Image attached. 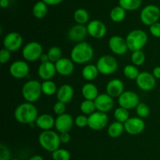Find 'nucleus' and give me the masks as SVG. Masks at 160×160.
I'll use <instances>...</instances> for the list:
<instances>
[{
    "mask_svg": "<svg viewBox=\"0 0 160 160\" xmlns=\"http://www.w3.org/2000/svg\"><path fill=\"white\" fill-rule=\"evenodd\" d=\"M73 95H74V90L73 86L70 84L62 85L58 89L56 93L57 100L64 104H67L71 101Z\"/></svg>",
    "mask_w": 160,
    "mask_h": 160,
    "instance_id": "23",
    "label": "nucleus"
},
{
    "mask_svg": "<svg viewBox=\"0 0 160 160\" xmlns=\"http://www.w3.org/2000/svg\"><path fill=\"white\" fill-rule=\"evenodd\" d=\"M159 7L153 4L147 5L140 13V20L146 26H151L159 20Z\"/></svg>",
    "mask_w": 160,
    "mask_h": 160,
    "instance_id": "8",
    "label": "nucleus"
},
{
    "mask_svg": "<svg viewBox=\"0 0 160 160\" xmlns=\"http://www.w3.org/2000/svg\"><path fill=\"white\" fill-rule=\"evenodd\" d=\"M9 5V0H0V6L2 8H6L8 7Z\"/></svg>",
    "mask_w": 160,
    "mask_h": 160,
    "instance_id": "49",
    "label": "nucleus"
},
{
    "mask_svg": "<svg viewBox=\"0 0 160 160\" xmlns=\"http://www.w3.org/2000/svg\"><path fill=\"white\" fill-rule=\"evenodd\" d=\"M70 153L65 148H58L52 152V158L53 160H70Z\"/></svg>",
    "mask_w": 160,
    "mask_h": 160,
    "instance_id": "38",
    "label": "nucleus"
},
{
    "mask_svg": "<svg viewBox=\"0 0 160 160\" xmlns=\"http://www.w3.org/2000/svg\"><path fill=\"white\" fill-rule=\"evenodd\" d=\"M38 142L44 150L49 152L59 148L61 141L59 134L54 130H44L39 134Z\"/></svg>",
    "mask_w": 160,
    "mask_h": 160,
    "instance_id": "3",
    "label": "nucleus"
},
{
    "mask_svg": "<svg viewBox=\"0 0 160 160\" xmlns=\"http://www.w3.org/2000/svg\"><path fill=\"white\" fill-rule=\"evenodd\" d=\"M123 72L124 76L130 80H136V78L140 74L137 66L134 65V64H128L125 66L123 67Z\"/></svg>",
    "mask_w": 160,
    "mask_h": 160,
    "instance_id": "35",
    "label": "nucleus"
},
{
    "mask_svg": "<svg viewBox=\"0 0 160 160\" xmlns=\"http://www.w3.org/2000/svg\"><path fill=\"white\" fill-rule=\"evenodd\" d=\"M42 93L46 96H53L56 94L58 90L56 83L52 80H45L42 83Z\"/></svg>",
    "mask_w": 160,
    "mask_h": 160,
    "instance_id": "32",
    "label": "nucleus"
},
{
    "mask_svg": "<svg viewBox=\"0 0 160 160\" xmlns=\"http://www.w3.org/2000/svg\"><path fill=\"white\" fill-rule=\"evenodd\" d=\"M124 124L125 131L130 135H138L145 130V123L143 119L139 117L130 118Z\"/></svg>",
    "mask_w": 160,
    "mask_h": 160,
    "instance_id": "16",
    "label": "nucleus"
},
{
    "mask_svg": "<svg viewBox=\"0 0 160 160\" xmlns=\"http://www.w3.org/2000/svg\"><path fill=\"white\" fill-rule=\"evenodd\" d=\"M109 122V118L106 113L102 111H95L93 114L88 115V126L94 131L103 130Z\"/></svg>",
    "mask_w": 160,
    "mask_h": 160,
    "instance_id": "9",
    "label": "nucleus"
},
{
    "mask_svg": "<svg viewBox=\"0 0 160 160\" xmlns=\"http://www.w3.org/2000/svg\"><path fill=\"white\" fill-rule=\"evenodd\" d=\"M56 72L55 63L48 61L45 63H41L38 68V75L42 80H51L56 75Z\"/></svg>",
    "mask_w": 160,
    "mask_h": 160,
    "instance_id": "21",
    "label": "nucleus"
},
{
    "mask_svg": "<svg viewBox=\"0 0 160 160\" xmlns=\"http://www.w3.org/2000/svg\"><path fill=\"white\" fill-rule=\"evenodd\" d=\"M135 81L139 89L143 91L152 90L156 86V78L148 72H140Z\"/></svg>",
    "mask_w": 160,
    "mask_h": 160,
    "instance_id": "13",
    "label": "nucleus"
},
{
    "mask_svg": "<svg viewBox=\"0 0 160 160\" xmlns=\"http://www.w3.org/2000/svg\"><path fill=\"white\" fill-rule=\"evenodd\" d=\"M33 15L37 19H43L48 13V5L42 0L38 1L32 9Z\"/></svg>",
    "mask_w": 160,
    "mask_h": 160,
    "instance_id": "28",
    "label": "nucleus"
},
{
    "mask_svg": "<svg viewBox=\"0 0 160 160\" xmlns=\"http://www.w3.org/2000/svg\"><path fill=\"white\" fill-rule=\"evenodd\" d=\"M96 66L100 74L110 75L115 73L118 68V62L117 59L111 55H103L98 60Z\"/></svg>",
    "mask_w": 160,
    "mask_h": 160,
    "instance_id": "6",
    "label": "nucleus"
},
{
    "mask_svg": "<svg viewBox=\"0 0 160 160\" xmlns=\"http://www.w3.org/2000/svg\"><path fill=\"white\" fill-rule=\"evenodd\" d=\"M9 72L11 76L15 78L21 79L28 76L30 72V67L27 61L18 60V61H13L10 64Z\"/></svg>",
    "mask_w": 160,
    "mask_h": 160,
    "instance_id": "12",
    "label": "nucleus"
},
{
    "mask_svg": "<svg viewBox=\"0 0 160 160\" xmlns=\"http://www.w3.org/2000/svg\"><path fill=\"white\" fill-rule=\"evenodd\" d=\"M88 33L92 38L96 39H102L107 32L106 24L98 20H93L88 22L87 25Z\"/></svg>",
    "mask_w": 160,
    "mask_h": 160,
    "instance_id": "15",
    "label": "nucleus"
},
{
    "mask_svg": "<svg viewBox=\"0 0 160 160\" xmlns=\"http://www.w3.org/2000/svg\"><path fill=\"white\" fill-rule=\"evenodd\" d=\"M49 61L52 63L57 62L59 60H60L62 57V51L59 46H52L48 49L47 52Z\"/></svg>",
    "mask_w": 160,
    "mask_h": 160,
    "instance_id": "36",
    "label": "nucleus"
},
{
    "mask_svg": "<svg viewBox=\"0 0 160 160\" xmlns=\"http://www.w3.org/2000/svg\"><path fill=\"white\" fill-rule=\"evenodd\" d=\"M159 19H160V9H159Z\"/></svg>",
    "mask_w": 160,
    "mask_h": 160,
    "instance_id": "52",
    "label": "nucleus"
},
{
    "mask_svg": "<svg viewBox=\"0 0 160 160\" xmlns=\"http://www.w3.org/2000/svg\"><path fill=\"white\" fill-rule=\"evenodd\" d=\"M56 72L62 76H69L74 71V63L71 59L62 57L55 63Z\"/></svg>",
    "mask_w": 160,
    "mask_h": 160,
    "instance_id": "20",
    "label": "nucleus"
},
{
    "mask_svg": "<svg viewBox=\"0 0 160 160\" xmlns=\"http://www.w3.org/2000/svg\"><path fill=\"white\" fill-rule=\"evenodd\" d=\"M28 160H44V158L42 155H33V156H31Z\"/></svg>",
    "mask_w": 160,
    "mask_h": 160,
    "instance_id": "50",
    "label": "nucleus"
},
{
    "mask_svg": "<svg viewBox=\"0 0 160 160\" xmlns=\"http://www.w3.org/2000/svg\"><path fill=\"white\" fill-rule=\"evenodd\" d=\"M131 60L135 66H142L145 62V54L142 50H136L132 52Z\"/></svg>",
    "mask_w": 160,
    "mask_h": 160,
    "instance_id": "37",
    "label": "nucleus"
},
{
    "mask_svg": "<svg viewBox=\"0 0 160 160\" xmlns=\"http://www.w3.org/2000/svg\"><path fill=\"white\" fill-rule=\"evenodd\" d=\"M118 3L126 11H135L141 7L142 0H119Z\"/></svg>",
    "mask_w": 160,
    "mask_h": 160,
    "instance_id": "30",
    "label": "nucleus"
},
{
    "mask_svg": "<svg viewBox=\"0 0 160 160\" xmlns=\"http://www.w3.org/2000/svg\"><path fill=\"white\" fill-rule=\"evenodd\" d=\"M80 110L85 115H90L93 114L96 110L95 101L90 100H83L80 105Z\"/></svg>",
    "mask_w": 160,
    "mask_h": 160,
    "instance_id": "34",
    "label": "nucleus"
},
{
    "mask_svg": "<svg viewBox=\"0 0 160 160\" xmlns=\"http://www.w3.org/2000/svg\"><path fill=\"white\" fill-rule=\"evenodd\" d=\"M125 131L124 128V124L122 123V122H112L110 125L108 127V135L110 136L111 138H118L123 134V132Z\"/></svg>",
    "mask_w": 160,
    "mask_h": 160,
    "instance_id": "27",
    "label": "nucleus"
},
{
    "mask_svg": "<svg viewBox=\"0 0 160 160\" xmlns=\"http://www.w3.org/2000/svg\"><path fill=\"white\" fill-rule=\"evenodd\" d=\"M81 94L84 100H95L99 95L98 89L95 84L92 83H87L81 88Z\"/></svg>",
    "mask_w": 160,
    "mask_h": 160,
    "instance_id": "25",
    "label": "nucleus"
},
{
    "mask_svg": "<svg viewBox=\"0 0 160 160\" xmlns=\"http://www.w3.org/2000/svg\"><path fill=\"white\" fill-rule=\"evenodd\" d=\"M48 6H57L63 2V0H42Z\"/></svg>",
    "mask_w": 160,
    "mask_h": 160,
    "instance_id": "46",
    "label": "nucleus"
},
{
    "mask_svg": "<svg viewBox=\"0 0 160 160\" xmlns=\"http://www.w3.org/2000/svg\"><path fill=\"white\" fill-rule=\"evenodd\" d=\"M21 93L26 102L34 103L38 101L42 94V83L35 79L26 82L23 85Z\"/></svg>",
    "mask_w": 160,
    "mask_h": 160,
    "instance_id": "5",
    "label": "nucleus"
},
{
    "mask_svg": "<svg viewBox=\"0 0 160 160\" xmlns=\"http://www.w3.org/2000/svg\"><path fill=\"white\" fill-rule=\"evenodd\" d=\"M73 19L78 24H85L89 20V13L85 9L79 8L73 13Z\"/></svg>",
    "mask_w": 160,
    "mask_h": 160,
    "instance_id": "31",
    "label": "nucleus"
},
{
    "mask_svg": "<svg viewBox=\"0 0 160 160\" xmlns=\"http://www.w3.org/2000/svg\"><path fill=\"white\" fill-rule=\"evenodd\" d=\"M113 115L116 121L122 122V123H125L131 118L130 117L129 110L120 106L114 111Z\"/></svg>",
    "mask_w": 160,
    "mask_h": 160,
    "instance_id": "33",
    "label": "nucleus"
},
{
    "mask_svg": "<svg viewBox=\"0 0 160 160\" xmlns=\"http://www.w3.org/2000/svg\"><path fill=\"white\" fill-rule=\"evenodd\" d=\"M40 61H41V63H45V62H48V61H49V57H48V54H47V53H42V56H41V57H40Z\"/></svg>",
    "mask_w": 160,
    "mask_h": 160,
    "instance_id": "48",
    "label": "nucleus"
},
{
    "mask_svg": "<svg viewBox=\"0 0 160 160\" xmlns=\"http://www.w3.org/2000/svg\"><path fill=\"white\" fill-rule=\"evenodd\" d=\"M118 103L120 107L130 110L136 108V107L140 103V100L138 95L135 92L127 90L118 97Z\"/></svg>",
    "mask_w": 160,
    "mask_h": 160,
    "instance_id": "11",
    "label": "nucleus"
},
{
    "mask_svg": "<svg viewBox=\"0 0 160 160\" xmlns=\"http://www.w3.org/2000/svg\"><path fill=\"white\" fill-rule=\"evenodd\" d=\"M59 137H60V141L62 144H68L70 141V135L69 132L67 133H62L59 134Z\"/></svg>",
    "mask_w": 160,
    "mask_h": 160,
    "instance_id": "45",
    "label": "nucleus"
},
{
    "mask_svg": "<svg viewBox=\"0 0 160 160\" xmlns=\"http://www.w3.org/2000/svg\"><path fill=\"white\" fill-rule=\"evenodd\" d=\"M126 42L131 51L142 50L148 42V35L142 29L132 30L127 35Z\"/></svg>",
    "mask_w": 160,
    "mask_h": 160,
    "instance_id": "4",
    "label": "nucleus"
},
{
    "mask_svg": "<svg viewBox=\"0 0 160 160\" xmlns=\"http://www.w3.org/2000/svg\"><path fill=\"white\" fill-rule=\"evenodd\" d=\"M11 160H19V159H17V158H12Z\"/></svg>",
    "mask_w": 160,
    "mask_h": 160,
    "instance_id": "51",
    "label": "nucleus"
},
{
    "mask_svg": "<svg viewBox=\"0 0 160 160\" xmlns=\"http://www.w3.org/2000/svg\"><path fill=\"white\" fill-rule=\"evenodd\" d=\"M109 48L114 54L122 56L128 52V47L127 44L126 39H123L122 36L113 35L109 39Z\"/></svg>",
    "mask_w": 160,
    "mask_h": 160,
    "instance_id": "14",
    "label": "nucleus"
},
{
    "mask_svg": "<svg viewBox=\"0 0 160 160\" xmlns=\"http://www.w3.org/2000/svg\"><path fill=\"white\" fill-rule=\"evenodd\" d=\"M150 33L152 36L157 39H160V23L156 22L152 25L149 26Z\"/></svg>",
    "mask_w": 160,
    "mask_h": 160,
    "instance_id": "44",
    "label": "nucleus"
},
{
    "mask_svg": "<svg viewBox=\"0 0 160 160\" xmlns=\"http://www.w3.org/2000/svg\"><path fill=\"white\" fill-rule=\"evenodd\" d=\"M14 117L20 123L31 124L35 122L38 117V111L33 103L24 102L17 107L14 111Z\"/></svg>",
    "mask_w": 160,
    "mask_h": 160,
    "instance_id": "1",
    "label": "nucleus"
},
{
    "mask_svg": "<svg viewBox=\"0 0 160 160\" xmlns=\"http://www.w3.org/2000/svg\"><path fill=\"white\" fill-rule=\"evenodd\" d=\"M93 56V47L84 41L76 43L70 52V59L77 64H87Z\"/></svg>",
    "mask_w": 160,
    "mask_h": 160,
    "instance_id": "2",
    "label": "nucleus"
},
{
    "mask_svg": "<svg viewBox=\"0 0 160 160\" xmlns=\"http://www.w3.org/2000/svg\"><path fill=\"white\" fill-rule=\"evenodd\" d=\"M43 53V47L39 42L32 41L23 46L22 50V56L26 61L35 62L40 59Z\"/></svg>",
    "mask_w": 160,
    "mask_h": 160,
    "instance_id": "7",
    "label": "nucleus"
},
{
    "mask_svg": "<svg viewBox=\"0 0 160 160\" xmlns=\"http://www.w3.org/2000/svg\"><path fill=\"white\" fill-rule=\"evenodd\" d=\"M135 111L138 117L143 119L148 117L150 114L149 107H148L146 104L142 103V102H140V103L138 104V105L136 107Z\"/></svg>",
    "mask_w": 160,
    "mask_h": 160,
    "instance_id": "39",
    "label": "nucleus"
},
{
    "mask_svg": "<svg viewBox=\"0 0 160 160\" xmlns=\"http://www.w3.org/2000/svg\"><path fill=\"white\" fill-rule=\"evenodd\" d=\"M96 110L102 112H109L114 106L113 97L108 93H100L95 100Z\"/></svg>",
    "mask_w": 160,
    "mask_h": 160,
    "instance_id": "18",
    "label": "nucleus"
},
{
    "mask_svg": "<svg viewBox=\"0 0 160 160\" xmlns=\"http://www.w3.org/2000/svg\"><path fill=\"white\" fill-rule=\"evenodd\" d=\"M152 75L156 79H160V66H157L153 68Z\"/></svg>",
    "mask_w": 160,
    "mask_h": 160,
    "instance_id": "47",
    "label": "nucleus"
},
{
    "mask_svg": "<svg viewBox=\"0 0 160 160\" xmlns=\"http://www.w3.org/2000/svg\"><path fill=\"white\" fill-rule=\"evenodd\" d=\"M56 119L49 114H42L38 115L35 121L36 126L38 127L42 131L44 130H50L53 126H55Z\"/></svg>",
    "mask_w": 160,
    "mask_h": 160,
    "instance_id": "24",
    "label": "nucleus"
},
{
    "mask_svg": "<svg viewBox=\"0 0 160 160\" xmlns=\"http://www.w3.org/2000/svg\"><path fill=\"white\" fill-rule=\"evenodd\" d=\"M127 11L120 6H115L112 8L109 13V17L111 20L116 23H120L122 22L126 17Z\"/></svg>",
    "mask_w": 160,
    "mask_h": 160,
    "instance_id": "29",
    "label": "nucleus"
},
{
    "mask_svg": "<svg viewBox=\"0 0 160 160\" xmlns=\"http://www.w3.org/2000/svg\"><path fill=\"white\" fill-rule=\"evenodd\" d=\"M11 153L6 146L1 144L0 146V160H11Z\"/></svg>",
    "mask_w": 160,
    "mask_h": 160,
    "instance_id": "43",
    "label": "nucleus"
},
{
    "mask_svg": "<svg viewBox=\"0 0 160 160\" xmlns=\"http://www.w3.org/2000/svg\"><path fill=\"white\" fill-rule=\"evenodd\" d=\"M73 117L71 115L64 113V114L58 115L55 121V128L59 133L70 132L73 125Z\"/></svg>",
    "mask_w": 160,
    "mask_h": 160,
    "instance_id": "17",
    "label": "nucleus"
},
{
    "mask_svg": "<svg viewBox=\"0 0 160 160\" xmlns=\"http://www.w3.org/2000/svg\"><path fill=\"white\" fill-rule=\"evenodd\" d=\"M75 125L79 128H84V127L88 126V116L85 115H79L75 118Z\"/></svg>",
    "mask_w": 160,
    "mask_h": 160,
    "instance_id": "40",
    "label": "nucleus"
},
{
    "mask_svg": "<svg viewBox=\"0 0 160 160\" xmlns=\"http://www.w3.org/2000/svg\"><path fill=\"white\" fill-rule=\"evenodd\" d=\"M87 35H88L87 26L77 24L69 29L67 32V38L72 42L78 43V42H84Z\"/></svg>",
    "mask_w": 160,
    "mask_h": 160,
    "instance_id": "19",
    "label": "nucleus"
},
{
    "mask_svg": "<svg viewBox=\"0 0 160 160\" xmlns=\"http://www.w3.org/2000/svg\"><path fill=\"white\" fill-rule=\"evenodd\" d=\"M11 58V52L6 49H2L0 51V63L5 64L9 61Z\"/></svg>",
    "mask_w": 160,
    "mask_h": 160,
    "instance_id": "42",
    "label": "nucleus"
},
{
    "mask_svg": "<svg viewBox=\"0 0 160 160\" xmlns=\"http://www.w3.org/2000/svg\"><path fill=\"white\" fill-rule=\"evenodd\" d=\"M23 45V37L16 31H12L6 35L3 39V46L10 52H16L20 50Z\"/></svg>",
    "mask_w": 160,
    "mask_h": 160,
    "instance_id": "10",
    "label": "nucleus"
},
{
    "mask_svg": "<svg viewBox=\"0 0 160 160\" xmlns=\"http://www.w3.org/2000/svg\"><path fill=\"white\" fill-rule=\"evenodd\" d=\"M99 72L96 65L94 64H87L83 67L81 71L82 77L87 81H92L98 77Z\"/></svg>",
    "mask_w": 160,
    "mask_h": 160,
    "instance_id": "26",
    "label": "nucleus"
},
{
    "mask_svg": "<svg viewBox=\"0 0 160 160\" xmlns=\"http://www.w3.org/2000/svg\"><path fill=\"white\" fill-rule=\"evenodd\" d=\"M66 109H67V108H66V104L59 101V100L56 103H55V104L53 105V111L57 115H60L66 113Z\"/></svg>",
    "mask_w": 160,
    "mask_h": 160,
    "instance_id": "41",
    "label": "nucleus"
},
{
    "mask_svg": "<svg viewBox=\"0 0 160 160\" xmlns=\"http://www.w3.org/2000/svg\"><path fill=\"white\" fill-rule=\"evenodd\" d=\"M106 93L112 97H119L124 92V84L119 78H112L106 85Z\"/></svg>",
    "mask_w": 160,
    "mask_h": 160,
    "instance_id": "22",
    "label": "nucleus"
}]
</instances>
